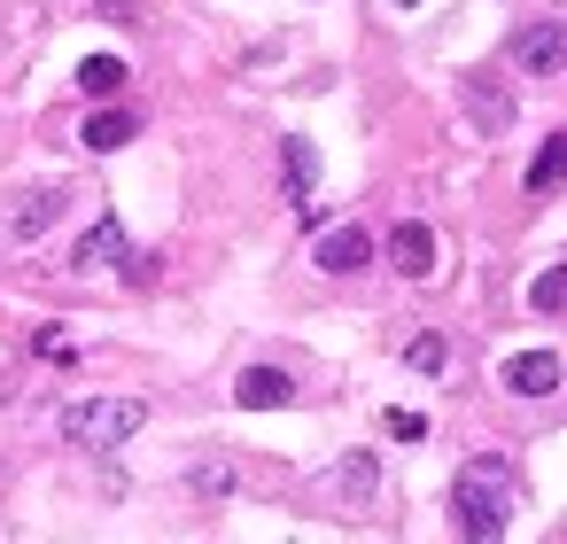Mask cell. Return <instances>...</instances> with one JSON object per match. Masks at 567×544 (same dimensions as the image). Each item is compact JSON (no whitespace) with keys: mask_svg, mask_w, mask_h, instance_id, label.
<instances>
[{"mask_svg":"<svg viewBox=\"0 0 567 544\" xmlns=\"http://www.w3.org/2000/svg\"><path fill=\"white\" fill-rule=\"evenodd\" d=\"M195 490H203V497H226V490H234V466H226V459H203V466H195Z\"/></svg>","mask_w":567,"mask_h":544,"instance_id":"cell-18","label":"cell"},{"mask_svg":"<svg viewBox=\"0 0 567 544\" xmlns=\"http://www.w3.org/2000/svg\"><path fill=\"white\" fill-rule=\"evenodd\" d=\"M404 358H412L420 373H443V366H451V342H443V335H412V342H404Z\"/></svg>","mask_w":567,"mask_h":544,"instance_id":"cell-16","label":"cell"},{"mask_svg":"<svg viewBox=\"0 0 567 544\" xmlns=\"http://www.w3.org/2000/svg\"><path fill=\"white\" fill-rule=\"evenodd\" d=\"M389 265H396L404 280H427V273H435V234H427L420 218H404V226L389 234Z\"/></svg>","mask_w":567,"mask_h":544,"instance_id":"cell-6","label":"cell"},{"mask_svg":"<svg viewBox=\"0 0 567 544\" xmlns=\"http://www.w3.org/2000/svg\"><path fill=\"white\" fill-rule=\"evenodd\" d=\"M234 397H241L249 412H280V404H296V381H288L280 366H249V373L234 381Z\"/></svg>","mask_w":567,"mask_h":544,"instance_id":"cell-7","label":"cell"},{"mask_svg":"<svg viewBox=\"0 0 567 544\" xmlns=\"http://www.w3.org/2000/svg\"><path fill=\"white\" fill-rule=\"evenodd\" d=\"M528 311H567V265H551V273L528 280Z\"/></svg>","mask_w":567,"mask_h":544,"instance_id":"cell-15","label":"cell"},{"mask_svg":"<svg viewBox=\"0 0 567 544\" xmlns=\"http://www.w3.org/2000/svg\"><path fill=\"white\" fill-rule=\"evenodd\" d=\"M63 203H71L63 187H40V195H24V203H17V218H9V242H40V234L63 218Z\"/></svg>","mask_w":567,"mask_h":544,"instance_id":"cell-9","label":"cell"},{"mask_svg":"<svg viewBox=\"0 0 567 544\" xmlns=\"http://www.w3.org/2000/svg\"><path fill=\"white\" fill-rule=\"evenodd\" d=\"M451 505H458V528L466 536H505V521H513V466L505 459H474V466H458V490H451Z\"/></svg>","mask_w":567,"mask_h":544,"instance_id":"cell-1","label":"cell"},{"mask_svg":"<svg viewBox=\"0 0 567 544\" xmlns=\"http://www.w3.org/2000/svg\"><path fill=\"white\" fill-rule=\"evenodd\" d=\"M125 79H133V71H125L117 55H86V63H79V86H86V94H102V102H110Z\"/></svg>","mask_w":567,"mask_h":544,"instance_id":"cell-14","label":"cell"},{"mask_svg":"<svg viewBox=\"0 0 567 544\" xmlns=\"http://www.w3.org/2000/svg\"><path fill=\"white\" fill-rule=\"evenodd\" d=\"M141 428H148V404H141V397H86V404H71V412H63V435H71L79 451L133 443Z\"/></svg>","mask_w":567,"mask_h":544,"instance_id":"cell-2","label":"cell"},{"mask_svg":"<svg viewBox=\"0 0 567 544\" xmlns=\"http://www.w3.org/2000/svg\"><path fill=\"white\" fill-rule=\"evenodd\" d=\"M389 435H396V443H420L427 420H420V412H389Z\"/></svg>","mask_w":567,"mask_h":544,"instance_id":"cell-19","label":"cell"},{"mask_svg":"<svg viewBox=\"0 0 567 544\" xmlns=\"http://www.w3.org/2000/svg\"><path fill=\"white\" fill-rule=\"evenodd\" d=\"M505 55H513V71H528V79H559V71H567V24H551V17H544V24H520Z\"/></svg>","mask_w":567,"mask_h":544,"instance_id":"cell-3","label":"cell"},{"mask_svg":"<svg viewBox=\"0 0 567 544\" xmlns=\"http://www.w3.org/2000/svg\"><path fill=\"white\" fill-rule=\"evenodd\" d=\"M334 490H342V497H350V505H358V497H373V459H365V451H358V459H350V466H342V474H334Z\"/></svg>","mask_w":567,"mask_h":544,"instance_id":"cell-17","label":"cell"},{"mask_svg":"<svg viewBox=\"0 0 567 544\" xmlns=\"http://www.w3.org/2000/svg\"><path fill=\"white\" fill-rule=\"evenodd\" d=\"M94 156H117L125 141H133V110H102V117H86V133H79Z\"/></svg>","mask_w":567,"mask_h":544,"instance_id":"cell-13","label":"cell"},{"mask_svg":"<svg viewBox=\"0 0 567 544\" xmlns=\"http://www.w3.org/2000/svg\"><path fill=\"white\" fill-rule=\"evenodd\" d=\"M396 9H420V0H396Z\"/></svg>","mask_w":567,"mask_h":544,"instance_id":"cell-20","label":"cell"},{"mask_svg":"<svg viewBox=\"0 0 567 544\" xmlns=\"http://www.w3.org/2000/svg\"><path fill=\"white\" fill-rule=\"evenodd\" d=\"M559 179H567V133H551V141L536 148V164H528V203H544Z\"/></svg>","mask_w":567,"mask_h":544,"instance_id":"cell-12","label":"cell"},{"mask_svg":"<svg viewBox=\"0 0 567 544\" xmlns=\"http://www.w3.org/2000/svg\"><path fill=\"white\" fill-rule=\"evenodd\" d=\"M466 110H474V125H482V133H489V141H497V133H505V125H513V94H505V86H497V79H482V71H474V79H466Z\"/></svg>","mask_w":567,"mask_h":544,"instance_id":"cell-8","label":"cell"},{"mask_svg":"<svg viewBox=\"0 0 567 544\" xmlns=\"http://www.w3.org/2000/svg\"><path fill=\"white\" fill-rule=\"evenodd\" d=\"M373 257V234L365 226H334V234H319V273H358Z\"/></svg>","mask_w":567,"mask_h":544,"instance_id":"cell-10","label":"cell"},{"mask_svg":"<svg viewBox=\"0 0 567 544\" xmlns=\"http://www.w3.org/2000/svg\"><path fill=\"white\" fill-rule=\"evenodd\" d=\"M280 156H288V203L303 211V218H319V203H311V179H319V156H311V141H280Z\"/></svg>","mask_w":567,"mask_h":544,"instance_id":"cell-11","label":"cell"},{"mask_svg":"<svg viewBox=\"0 0 567 544\" xmlns=\"http://www.w3.org/2000/svg\"><path fill=\"white\" fill-rule=\"evenodd\" d=\"M125 257H133V242H125V226H117L110 211H102V218L79 234V249H71V265H79V273H102V265H125Z\"/></svg>","mask_w":567,"mask_h":544,"instance_id":"cell-5","label":"cell"},{"mask_svg":"<svg viewBox=\"0 0 567 544\" xmlns=\"http://www.w3.org/2000/svg\"><path fill=\"white\" fill-rule=\"evenodd\" d=\"M513 397H551L559 381H567V366H559V350H520V358H505V373H497Z\"/></svg>","mask_w":567,"mask_h":544,"instance_id":"cell-4","label":"cell"}]
</instances>
